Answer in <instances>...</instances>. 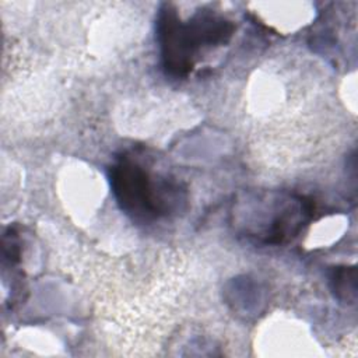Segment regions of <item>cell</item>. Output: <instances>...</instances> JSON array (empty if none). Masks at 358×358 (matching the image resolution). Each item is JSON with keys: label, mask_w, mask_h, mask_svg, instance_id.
I'll list each match as a JSON object with an SVG mask.
<instances>
[{"label": "cell", "mask_w": 358, "mask_h": 358, "mask_svg": "<svg viewBox=\"0 0 358 358\" xmlns=\"http://www.w3.org/2000/svg\"><path fill=\"white\" fill-rule=\"evenodd\" d=\"M109 180L122 211L138 222L178 214L186 204V190L178 180L131 154L116 159L109 169Z\"/></svg>", "instance_id": "1"}, {"label": "cell", "mask_w": 358, "mask_h": 358, "mask_svg": "<svg viewBox=\"0 0 358 358\" xmlns=\"http://www.w3.org/2000/svg\"><path fill=\"white\" fill-rule=\"evenodd\" d=\"M234 32V24L211 11H199L182 21L171 4H164L157 18V36L166 74L186 77L200 55L225 43Z\"/></svg>", "instance_id": "2"}, {"label": "cell", "mask_w": 358, "mask_h": 358, "mask_svg": "<svg viewBox=\"0 0 358 358\" xmlns=\"http://www.w3.org/2000/svg\"><path fill=\"white\" fill-rule=\"evenodd\" d=\"M331 289L340 301L354 303L357 299L355 267L336 268L331 275Z\"/></svg>", "instance_id": "4"}, {"label": "cell", "mask_w": 358, "mask_h": 358, "mask_svg": "<svg viewBox=\"0 0 358 358\" xmlns=\"http://www.w3.org/2000/svg\"><path fill=\"white\" fill-rule=\"evenodd\" d=\"M246 220H239L245 236L260 243L278 245L295 236L309 220L312 206L302 197L268 194L246 201Z\"/></svg>", "instance_id": "3"}]
</instances>
